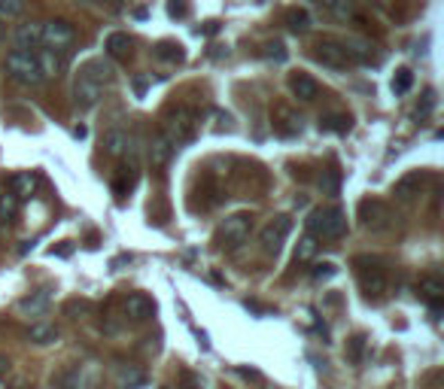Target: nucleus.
<instances>
[{
    "mask_svg": "<svg viewBox=\"0 0 444 389\" xmlns=\"http://www.w3.org/2000/svg\"><path fill=\"white\" fill-rule=\"evenodd\" d=\"M167 140H171V146L177 149L180 143H189L195 137V116L189 113V106H171L167 110V125H165V131H162Z\"/></svg>",
    "mask_w": 444,
    "mask_h": 389,
    "instance_id": "obj_5",
    "label": "nucleus"
},
{
    "mask_svg": "<svg viewBox=\"0 0 444 389\" xmlns=\"http://www.w3.org/2000/svg\"><path fill=\"white\" fill-rule=\"evenodd\" d=\"M49 298H52V289L43 286V289H37V292H30L28 298H21L19 310H21V314H28V316H40L43 310L49 307Z\"/></svg>",
    "mask_w": 444,
    "mask_h": 389,
    "instance_id": "obj_17",
    "label": "nucleus"
},
{
    "mask_svg": "<svg viewBox=\"0 0 444 389\" xmlns=\"http://www.w3.org/2000/svg\"><path fill=\"white\" fill-rule=\"evenodd\" d=\"M6 371H10V362H6L3 356H0V377H6Z\"/></svg>",
    "mask_w": 444,
    "mask_h": 389,
    "instance_id": "obj_47",
    "label": "nucleus"
},
{
    "mask_svg": "<svg viewBox=\"0 0 444 389\" xmlns=\"http://www.w3.org/2000/svg\"><path fill=\"white\" fill-rule=\"evenodd\" d=\"M335 274H338V268H335L332 262H320L317 268L311 271V277H313V280H329V277H335Z\"/></svg>",
    "mask_w": 444,
    "mask_h": 389,
    "instance_id": "obj_41",
    "label": "nucleus"
},
{
    "mask_svg": "<svg viewBox=\"0 0 444 389\" xmlns=\"http://www.w3.org/2000/svg\"><path fill=\"white\" fill-rule=\"evenodd\" d=\"M10 186H12V195L21 201V198H30V195H34L37 177H34V173H15V177L10 180Z\"/></svg>",
    "mask_w": 444,
    "mask_h": 389,
    "instance_id": "obj_26",
    "label": "nucleus"
},
{
    "mask_svg": "<svg viewBox=\"0 0 444 389\" xmlns=\"http://www.w3.org/2000/svg\"><path fill=\"white\" fill-rule=\"evenodd\" d=\"M3 30H6V25H3V21H0V40H3Z\"/></svg>",
    "mask_w": 444,
    "mask_h": 389,
    "instance_id": "obj_50",
    "label": "nucleus"
},
{
    "mask_svg": "<svg viewBox=\"0 0 444 389\" xmlns=\"http://www.w3.org/2000/svg\"><path fill=\"white\" fill-rule=\"evenodd\" d=\"M64 310L67 314H82V310H89V301H67Z\"/></svg>",
    "mask_w": 444,
    "mask_h": 389,
    "instance_id": "obj_43",
    "label": "nucleus"
},
{
    "mask_svg": "<svg viewBox=\"0 0 444 389\" xmlns=\"http://www.w3.org/2000/svg\"><path fill=\"white\" fill-rule=\"evenodd\" d=\"M147 383V374H143L140 368H134V365H128V368H119V389H137Z\"/></svg>",
    "mask_w": 444,
    "mask_h": 389,
    "instance_id": "obj_28",
    "label": "nucleus"
},
{
    "mask_svg": "<svg viewBox=\"0 0 444 389\" xmlns=\"http://www.w3.org/2000/svg\"><path fill=\"white\" fill-rule=\"evenodd\" d=\"M125 314L131 316V323H147L149 316H156V301L149 295L137 292V295H128L125 301Z\"/></svg>",
    "mask_w": 444,
    "mask_h": 389,
    "instance_id": "obj_15",
    "label": "nucleus"
},
{
    "mask_svg": "<svg viewBox=\"0 0 444 389\" xmlns=\"http://www.w3.org/2000/svg\"><path fill=\"white\" fill-rule=\"evenodd\" d=\"M252 231V216L250 213H234V216H228L225 222L216 228V243L222 249H237L243 240L250 238Z\"/></svg>",
    "mask_w": 444,
    "mask_h": 389,
    "instance_id": "obj_6",
    "label": "nucleus"
},
{
    "mask_svg": "<svg viewBox=\"0 0 444 389\" xmlns=\"http://www.w3.org/2000/svg\"><path fill=\"white\" fill-rule=\"evenodd\" d=\"M426 180H429V177H426V171H411V173H405V177L393 186V195L399 198V201H414V198L423 192Z\"/></svg>",
    "mask_w": 444,
    "mask_h": 389,
    "instance_id": "obj_13",
    "label": "nucleus"
},
{
    "mask_svg": "<svg viewBox=\"0 0 444 389\" xmlns=\"http://www.w3.org/2000/svg\"><path fill=\"white\" fill-rule=\"evenodd\" d=\"M417 295L426 301V307L432 310V316H438L441 314V304H444V280H441V274L438 271L423 274V277H420V283H417Z\"/></svg>",
    "mask_w": 444,
    "mask_h": 389,
    "instance_id": "obj_10",
    "label": "nucleus"
},
{
    "mask_svg": "<svg viewBox=\"0 0 444 389\" xmlns=\"http://www.w3.org/2000/svg\"><path fill=\"white\" fill-rule=\"evenodd\" d=\"M6 73H10L12 82H19V86H25V88H34L46 79L37 52H19V49L10 52V55H6Z\"/></svg>",
    "mask_w": 444,
    "mask_h": 389,
    "instance_id": "obj_3",
    "label": "nucleus"
},
{
    "mask_svg": "<svg viewBox=\"0 0 444 389\" xmlns=\"http://www.w3.org/2000/svg\"><path fill=\"white\" fill-rule=\"evenodd\" d=\"M350 125H353V119L347 113H326V116H320V131H329V134H347Z\"/></svg>",
    "mask_w": 444,
    "mask_h": 389,
    "instance_id": "obj_23",
    "label": "nucleus"
},
{
    "mask_svg": "<svg viewBox=\"0 0 444 389\" xmlns=\"http://www.w3.org/2000/svg\"><path fill=\"white\" fill-rule=\"evenodd\" d=\"M49 383H52V389H80V383H82L80 365H64V368H58Z\"/></svg>",
    "mask_w": 444,
    "mask_h": 389,
    "instance_id": "obj_20",
    "label": "nucleus"
},
{
    "mask_svg": "<svg viewBox=\"0 0 444 389\" xmlns=\"http://www.w3.org/2000/svg\"><path fill=\"white\" fill-rule=\"evenodd\" d=\"M313 253H317V240L311 238V234H304L302 240H298V249H295V262H311Z\"/></svg>",
    "mask_w": 444,
    "mask_h": 389,
    "instance_id": "obj_35",
    "label": "nucleus"
},
{
    "mask_svg": "<svg viewBox=\"0 0 444 389\" xmlns=\"http://www.w3.org/2000/svg\"><path fill=\"white\" fill-rule=\"evenodd\" d=\"M25 12V3L21 0H0V15H6V19H15V15Z\"/></svg>",
    "mask_w": 444,
    "mask_h": 389,
    "instance_id": "obj_40",
    "label": "nucleus"
},
{
    "mask_svg": "<svg viewBox=\"0 0 444 389\" xmlns=\"http://www.w3.org/2000/svg\"><path fill=\"white\" fill-rule=\"evenodd\" d=\"M156 58L167 61V64H180V61L186 58V49H183V43H177V40H158L156 43Z\"/></svg>",
    "mask_w": 444,
    "mask_h": 389,
    "instance_id": "obj_24",
    "label": "nucleus"
},
{
    "mask_svg": "<svg viewBox=\"0 0 444 389\" xmlns=\"http://www.w3.org/2000/svg\"><path fill=\"white\" fill-rule=\"evenodd\" d=\"M15 213H19V198H15L12 192L10 195H0V222L12 219Z\"/></svg>",
    "mask_w": 444,
    "mask_h": 389,
    "instance_id": "obj_37",
    "label": "nucleus"
},
{
    "mask_svg": "<svg viewBox=\"0 0 444 389\" xmlns=\"http://www.w3.org/2000/svg\"><path fill=\"white\" fill-rule=\"evenodd\" d=\"M134 182H137V171H134V167H122L119 177L113 180V192H116L119 198H122V195H128V192L134 189Z\"/></svg>",
    "mask_w": 444,
    "mask_h": 389,
    "instance_id": "obj_31",
    "label": "nucleus"
},
{
    "mask_svg": "<svg viewBox=\"0 0 444 389\" xmlns=\"http://www.w3.org/2000/svg\"><path fill=\"white\" fill-rule=\"evenodd\" d=\"M432 110H435V88H426L423 97H420V104H417V116L426 119Z\"/></svg>",
    "mask_w": 444,
    "mask_h": 389,
    "instance_id": "obj_38",
    "label": "nucleus"
},
{
    "mask_svg": "<svg viewBox=\"0 0 444 389\" xmlns=\"http://www.w3.org/2000/svg\"><path fill=\"white\" fill-rule=\"evenodd\" d=\"M320 189H323V195H338L341 192V171L338 167H326V171L320 173Z\"/></svg>",
    "mask_w": 444,
    "mask_h": 389,
    "instance_id": "obj_30",
    "label": "nucleus"
},
{
    "mask_svg": "<svg viewBox=\"0 0 444 389\" xmlns=\"http://www.w3.org/2000/svg\"><path fill=\"white\" fill-rule=\"evenodd\" d=\"M43 43L55 52H67L76 40V28L71 25L67 19H52V21H43Z\"/></svg>",
    "mask_w": 444,
    "mask_h": 389,
    "instance_id": "obj_7",
    "label": "nucleus"
},
{
    "mask_svg": "<svg viewBox=\"0 0 444 389\" xmlns=\"http://www.w3.org/2000/svg\"><path fill=\"white\" fill-rule=\"evenodd\" d=\"M104 95V86H98L91 76L86 73H76V86H73V97H76V106H82V110H89V106H95L98 101H101Z\"/></svg>",
    "mask_w": 444,
    "mask_h": 389,
    "instance_id": "obj_12",
    "label": "nucleus"
},
{
    "mask_svg": "<svg viewBox=\"0 0 444 389\" xmlns=\"http://www.w3.org/2000/svg\"><path fill=\"white\" fill-rule=\"evenodd\" d=\"M289 91L298 97V101H313V97L320 95V86H317V79H313L311 73H304V70H295V73H289Z\"/></svg>",
    "mask_w": 444,
    "mask_h": 389,
    "instance_id": "obj_14",
    "label": "nucleus"
},
{
    "mask_svg": "<svg viewBox=\"0 0 444 389\" xmlns=\"http://www.w3.org/2000/svg\"><path fill=\"white\" fill-rule=\"evenodd\" d=\"M289 231H293V219L289 216H274L271 222L262 228V234H259V243H262V249L268 256H277L280 247L286 243Z\"/></svg>",
    "mask_w": 444,
    "mask_h": 389,
    "instance_id": "obj_8",
    "label": "nucleus"
},
{
    "mask_svg": "<svg viewBox=\"0 0 444 389\" xmlns=\"http://www.w3.org/2000/svg\"><path fill=\"white\" fill-rule=\"evenodd\" d=\"M49 253H52V256H61V258H67V256L73 253V243H67V240H64V243H61V247H52Z\"/></svg>",
    "mask_w": 444,
    "mask_h": 389,
    "instance_id": "obj_42",
    "label": "nucleus"
},
{
    "mask_svg": "<svg viewBox=\"0 0 444 389\" xmlns=\"http://www.w3.org/2000/svg\"><path fill=\"white\" fill-rule=\"evenodd\" d=\"M353 274L359 280V289H362L369 298H384L387 289H389V277L387 268L371 256H356L353 258Z\"/></svg>",
    "mask_w": 444,
    "mask_h": 389,
    "instance_id": "obj_2",
    "label": "nucleus"
},
{
    "mask_svg": "<svg viewBox=\"0 0 444 389\" xmlns=\"http://www.w3.org/2000/svg\"><path fill=\"white\" fill-rule=\"evenodd\" d=\"M365 347H369V338H365V334H353V338L347 341V359L359 365L365 359Z\"/></svg>",
    "mask_w": 444,
    "mask_h": 389,
    "instance_id": "obj_33",
    "label": "nucleus"
},
{
    "mask_svg": "<svg viewBox=\"0 0 444 389\" xmlns=\"http://www.w3.org/2000/svg\"><path fill=\"white\" fill-rule=\"evenodd\" d=\"M104 49H107V55H110V58L128 61V58L134 55V40L128 34H110V37H107V43H104Z\"/></svg>",
    "mask_w": 444,
    "mask_h": 389,
    "instance_id": "obj_16",
    "label": "nucleus"
},
{
    "mask_svg": "<svg viewBox=\"0 0 444 389\" xmlns=\"http://www.w3.org/2000/svg\"><path fill=\"white\" fill-rule=\"evenodd\" d=\"M171 155H174L171 140H167L165 134H156V137H152V146H149V162L156 164V167H165L167 162H171Z\"/></svg>",
    "mask_w": 444,
    "mask_h": 389,
    "instance_id": "obj_22",
    "label": "nucleus"
},
{
    "mask_svg": "<svg viewBox=\"0 0 444 389\" xmlns=\"http://www.w3.org/2000/svg\"><path fill=\"white\" fill-rule=\"evenodd\" d=\"M80 70L86 73V76H91V79H95L98 86H104V88L113 82V64H110V61H104V58H89Z\"/></svg>",
    "mask_w": 444,
    "mask_h": 389,
    "instance_id": "obj_18",
    "label": "nucleus"
},
{
    "mask_svg": "<svg viewBox=\"0 0 444 389\" xmlns=\"http://www.w3.org/2000/svg\"><path fill=\"white\" fill-rule=\"evenodd\" d=\"M73 137H76V140H82V137H86V128H82V125L73 128Z\"/></svg>",
    "mask_w": 444,
    "mask_h": 389,
    "instance_id": "obj_48",
    "label": "nucleus"
},
{
    "mask_svg": "<svg viewBox=\"0 0 444 389\" xmlns=\"http://www.w3.org/2000/svg\"><path fill=\"white\" fill-rule=\"evenodd\" d=\"M15 46L19 52H34L43 46V28L40 25H21L15 30Z\"/></svg>",
    "mask_w": 444,
    "mask_h": 389,
    "instance_id": "obj_19",
    "label": "nucleus"
},
{
    "mask_svg": "<svg viewBox=\"0 0 444 389\" xmlns=\"http://www.w3.org/2000/svg\"><path fill=\"white\" fill-rule=\"evenodd\" d=\"M320 6H326L335 19H353V0H320Z\"/></svg>",
    "mask_w": 444,
    "mask_h": 389,
    "instance_id": "obj_32",
    "label": "nucleus"
},
{
    "mask_svg": "<svg viewBox=\"0 0 444 389\" xmlns=\"http://www.w3.org/2000/svg\"><path fill=\"white\" fill-rule=\"evenodd\" d=\"M313 61H320L323 67H332V70H347V67H353V58H350L347 46L338 37H320L317 43H313L311 49Z\"/></svg>",
    "mask_w": 444,
    "mask_h": 389,
    "instance_id": "obj_4",
    "label": "nucleus"
},
{
    "mask_svg": "<svg viewBox=\"0 0 444 389\" xmlns=\"http://www.w3.org/2000/svg\"><path fill=\"white\" fill-rule=\"evenodd\" d=\"M28 338L34 341V344H55V341H58V329H55V325L37 323V325H30Z\"/></svg>",
    "mask_w": 444,
    "mask_h": 389,
    "instance_id": "obj_29",
    "label": "nucleus"
},
{
    "mask_svg": "<svg viewBox=\"0 0 444 389\" xmlns=\"http://www.w3.org/2000/svg\"><path fill=\"white\" fill-rule=\"evenodd\" d=\"M308 234L313 240H341L347 234V213L341 207H317L308 216Z\"/></svg>",
    "mask_w": 444,
    "mask_h": 389,
    "instance_id": "obj_1",
    "label": "nucleus"
},
{
    "mask_svg": "<svg viewBox=\"0 0 444 389\" xmlns=\"http://www.w3.org/2000/svg\"><path fill=\"white\" fill-rule=\"evenodd\" d=\"M389 219H393V213L380 198H365V201H359V222L365 228H371V231H384L389 228Z\"/></svg>",
    "mask_w": 444,
    "mask_h": 389,
    "instance_id": "obj_9",
    "label": "nucleus"
},
{
    "mask_svg": "<svg viewBox=\"0 0 444 389\" xmlns=\"http://www.w3.org/2000/svg\"><path fill=\"white\" fill-rule=\"evenodd\" d=\"M128 146V137L125 131H119V128H113V131H107L104 134V152L107 155H122Z\"/></svg>",
    "mask_w": 444,
    "mask_h": 389,
    "instance_id": "obj_27",
    "label": "nucleus"
},
{
    "mask_svg": "<svg viewBox=\"0 0 444 389\" xmlns=\"http://www.w3.org/2000/svg\"><path fill=\"white\" fill-rule=\"evenodd\" d=\"M189 10H192L189 0H167V15H171V19H186Z\"/></svg>",
    "mask_w": 444,
    "mask_h": 389,
    "instance_id": "obj_39",
    "label": "nucleus"
},
{
    "mask_svg": "<svg viewBox=\"0 0 444 389\" xmlns=\"http://www.w3.org/2000/svg\"><path fill=\"white\" fill-rule=\"evenodd\" d=\"M12 389H30V386H28V383H15Z\"/></svg>",
    "mask_w": 444,
    "mask_h": 389,
    "instance_id": "obj_49",
    "label": "nucleus"
},
{
    "mask_svg": "<svg viewBox=\"0 0 444 389\" xmlns=\"http://www.w3.org/2000/svg\"><path fill=\"white\" fill-rule=\"evenodd\" d=\"M134 91L137 95H143V91H147V79H134Z\"/></svg>",
    "mask_w": 444,
    "mask_h": 389,
    "instance_id": "obj_46",
    "label": "nucleus"
},
{
    "mask_svg": "<svg viewBox=\"0 0 444 389\" xmlns=\"http://www.w3.org/2000/svg\"><path fill=\"white\" fill-rule=\"evenodd\" d=\"M237 374L247 377V380H256V383L262 380V374H259V371H252V368H237Z\"/></svg>",
    "mask_w": 444,
    "mask_h": 389,
    "instance_id": "obj_45",
    "label": "nucleus"
},
{
    "mask_svg": "<svg viewBox=\"0 0 444 389\" xmlns=\"http://www.w3.org/2000/svg\"><path fill=\"white\" fill-rule=\"evenodd\" d=\"M271 125H274V131H277L280 137H295V134H302V116H298L295 110H289L286 104H277V106H274Z\"/></svg>",
    "mask_w": 444,
    "mask_h": 389,
    "instance_id": "obj_11",
    "label": "nucleus"
},
{
    "mask_svg": "<svg viewBox=\"0 0 444 389\" xmlns=\"http://www.w3.org/2000/svg\"><path fill=\"white\" fill-rule=\"evenodd\" d=\"M219 30V21H204L201 28H198V34H207V37H213Z\"/></svg>",
    "mask_w": 444,
    "mask_h": 389,
    "instance_id": "obj_44",
    "label": "nucleus"
},
{
    "mask_svg": "<svg viewBox=\"0 0 444 389\" xmlns=\"http://www.w3.org/2000/svg\"><path fill=\"white\" fill-rule=\"evenodd\" d=\"M411 86H414V73L408 70V67H402V70H396V76H393V91L396 95H405Z\"/></svg>",
    "mask_w": 444,
    "mask_h": 389,
    "instance_id": "obj_36",
    "label": "nucleus"
},
{
    "mask_svg": "<svg viewBox=\"0 0 444 389\" xmlns=\"http://www.w3.org/2000/svg\"><path fill=\"white\" fill-rule=\"evenodd\" d=\"M283 21H286V28L293 30V34H304V30L311 28V15H308V10H298V6H293V10H286V15H283Z\"/></svg>",
    "mask_w": 444,
    "mask_h": 389,
    "instance_id": "obj_25",
    "label": "nucleus"
},
{
    "mask_svg": "<svg viewBox=\"0 0 444 389\" xmlns=\"http://www.w3.org/2000/svg\"><path fill=\"white\" fill-rule=\"evenodd\" d=\"M344 46H347L353 64H380V55H374V49H371L369 43H362V40H344Z\"/></svg>",
    "mask_w": 444,
    "mask_h": 389,
    "instance_id": "obj_21",
    "label": "nucleus"
},
{
    "mask_svg": "<svg viewBox=\"0 0 444 389\" xmlns=\"http://www.w3.org/2000/svg\"><path fill=\"white\" fill-rule=\"evenodd\" d=\"M259 55L271 58V61H286L289 52H286V43H283V40H268L262 49H259Z\"/></svg>",
    "mask_w": 444,
    "mask_h": 389,
    "instance_id": "obj_34",
    "label": "nucleus"
},
{
    "mask_svg": "<svg viewBox=\"0 0 444 389\" xmlns=\"http://www.w3.org/2000/svg\"><path fill=\"white\" fill-rule=\"evenodd\" d=\"M396 3H408V0H396Z\"/></svg>",
    "mask_w": 444,
    "mask_h": 389,
    "instance_id": "obj_51",
    "label": "nucleus"
}]
</instances>
